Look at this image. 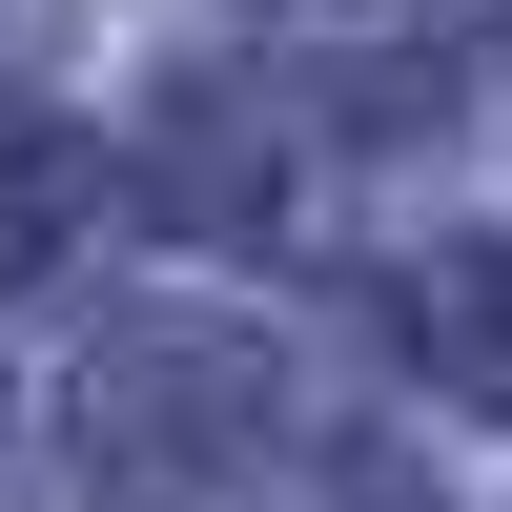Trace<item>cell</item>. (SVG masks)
I'll return each instance as SVG.
<instances>
[{
  "mask_svg": "<svg viewBox=\"0 0 512 512\" xmlns=\"http://www.w3.org/2000/svg\"><path fill=\"white\" fill-rule=\"evenodd\" d=\"M226 451H246V349H205V328H144V349H123V390L82 369V472H103L123 512H185Z\"/></svg>",
  "mask_w": 512,
  "mask_h": 512,
  "instance_id": "1",
  "label": "cell"
},
{
  "mask_svg": "<svg viewBox=\"0 0 512 512\" xmlns=\"http://www.w3.org/2000/svg\"><path fill=\"white\" fill-rule=\"evenodd\" d=\"M410 328L451 349V390H472V410H512V246H472V267H431V287H410Z\"/></svg>",
  "mask_w": 512,
  "mask_h": 512,
  "instance_id": "2",
  "label": "cell"
},
{
  "mask_svg": "<svg viewBox=\"0 0 512 512\" xmlns=\"http://www.w3.org/2000/svg\"><path fill=\"white\" fill-rule=\"evenodd\" d=\"M82 185H103V164H82V144H21V164H0V267H41Z\"/></svg>",
  "mask_w": 512,
  "mask_h": 512,
  "instance_id": "3",
  "label": "cell"
}]
</instances>
